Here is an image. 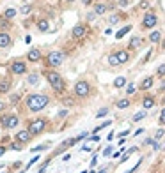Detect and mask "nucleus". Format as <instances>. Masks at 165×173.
Instances as JSON below:
<instances>
[{
    "label": "nucleus",
    "instance_id": "f257e3e1",
    "mask_svg": "<svg viewBox=\"0 0 165 173\" xmlns=\"http://www.w3.org/2000/svg\"><path fill=\"white\" fill-rule=\"evenodd\" d=\"M50 104V96L46 94H39V92H32L25 97V108L28 111H41Z\"/></svg>",
    "mask_w": 165,
    "mask_h": 173
},
{
    "label": "nucleus",
    "instance_id": "f03ea898",
    "mask_svg": "<svg viewBox=\"0 0 165 173\" xmlns=\"http://www.w3.org/2000/svg\"><path fill=\"white\" fill-rule=\"evenodd\" d=\"M43 74H45V78H46V81H48V85L55 90V92H59V94H62L64 90H66V79L60 76V73L59 71H53V69H45L43 71Z\"/></svg>",
    "mask_w": 165,
    "mask_h": 173
},
{
    "label": "nucleus",
    "instance_id": "7ed1b4c3",
    "mask_svg": "<svg viewBox=\"0 0 165 173\" xmlns=\"http://www.w3.org/2000/svg\"><path fill=\"white\" fill-rule=\"evenodd\" d=\"M48 127H50V120L46 117H36V118H32V120L27 122V131L32 136L43 134L45 131H48Z\"/></svg>",
    "mask_w": 165,
    "mask_h": 173
},
{
    "label": "nucleus",
    "instance_id": "20e7f679",
    "mask_svg": "<svg viewBox=\"0 0 165 173\" xmlns=\"http://www.w3.org/2000/svg\"><path fill=\"white\" fill-rule=\"evenodd\" d=\"M66 60V55L64 51H59V49H53V51H50L46 57H45V64L48 69H55V67H60L64 64Z\"/></svg>",
    "mask_w": 165,
    "mask_h": 173
},
{
    "label": "nucleus",
    "instance_id": "39448f33",
    "mask_svg": "<svg viewBox=\"0 0 165 173\" xmlns=\"http://www.w3.org/2000/svg\"><path fill=\"white\" fill-rule=\"evenodd\" d=\"M73 92H75V96L78 99H85V97L91 96L92 87H91V83H89L87 79H78L76 83H75V87H73Z\"/></svg>",
    "mask_w": 165,
    "mask_h": 173
},
{
    "label": "nucleus",
    "instance_id": "423d86ee",
    "mask_svg": "<svg viewBox=\"0 0 165 173\" xmlns=\"http://www.w3.org/2000/svg\"><path fill=\"white\" fill-rule=\"evenodd\" d=\"M9 73H11L13 76H23V74H27L28 73V65H27V62L25 60H22V58H16V60H13L11 64H9Z\"/></svg>",
    "mask_w": 165,
    "mask_h": 173
},
{
    "label": "nucleus",
    "instance_id": "0eeeda50",
    "mask_svg": "<svg viewBox=\"0 0 165 173\" xmlns=\"http://www.w3.org/2000/svg\"><path fill=\"white\" fill-rule=\"evenodd\" d=\"M0 126H2L4 129L11 131V129H16L20 126V117L14 115V113H5L0 117Z\"/></svg>",
    "mask_w": 165,
    "mask_h": 173
},
{
    "label": "nucleus",
    "instance_id": "6e6552de",
    "mask_svg": "<svg viewBox=\"0 0 165 173\" xmlns=\"http://www.w3.org/2000/svg\"><path fill=\"white\" fill-rule=\"evenodd\" d=\"M156 23H158V16H156V13H154V11H147L146 14H144V18H142V28L144 30L154 28V27H156Z\"/></svg>",
    "mask_w": 165,
    "mask_h": 173
},
{
    "label": "nucleus",
    "instance_id": "1a4fd4ad",
    "mask_svg": "<svg viewBox=\"0 0 165 173\" xmlns=\"http://www.w3.org/2000/svg\"><path fill=\"white\" fill-rule=\"evenodd\" d=\"M87 32H89V27L85 23H76L73 27V30H71V37L76 39V41H80V39H84L87 35Z\"/></svg>",
    "mask_w": 165,
    "mask_h": 173
},
{
    "label": "nucleus",
    "instance_id": "9d476101",
    "mask_svg": "<svg viewBox=\"0 0 165 173\" xmlns=\"http://www.w3.org/2000/svg\"><path fill=\"white\" fill-rule=\"evenodd\" d=\"M32 138L34 136L30 134L27 129H20V131H16V134H14V141L20 143V145H23V147L28 143V141H32Z\"/></svg>",
    "mask_w": 165,
    "mask_h": 173
},
{
    "label": "nucleus",
    "instance_id": "9b49d317",
    "mask_svg": "<svg viewBox=\"0 0 165 173\" xmlns=\"http://www.w3.org/2000/svg\"><path fill=\"white\" fill-rule=\"evenodd\" d=\"M27 60L30 64H37L43 60V53H41V49L39 48H30L28 51H27Z\"/></svg>",
    "mask_w": 165,
    "mask_h": 173
},
{
    "label": "nucleus",
    "instance_id": "f8f14e48",
    "mask_svg": "<svg viewBox=\"0 0 165 173\" xmlns=\"http://www.w3.org/2000/svg\"><path fill=\"white\" fill-rule=\"evenodd\" d=\"M140 104H142L144 110H147V111H149L151 108L156 106V97L151 96V94H144V97L140 99Z\"/></svg>",
    "mask_w": 165,
    "mask_h": 173
},
{
    "label": "nucleus",
    "instance_id": "ddd939ff",
    "mask_svg": "<svg viewBox=\"0 0 165 173\" xmlns=\"http://www.w3.org/2000/svg\"><path fill=\"white\" fill-rule=\"evenodd\" d=\"M154 87V76H146L142 81H140V85L137 87L140 92H149V90Z\"/></svg>",
    "mask_w": 165,
    "mask_h": 173
},
{
    "label": "nucleus",
    "instance_id": "4468645a",
    "mask_svg": "<svg viewBox=\"0 0 165 173\" xmlns=\"http://www.w3.org/2000/svg\"><path fill=\"white\" fill-rule=\"evenodd\" d=\"M13 44V37L9 32H0V48L2 49H7V48H11Z\"/></svg>",
    "mask_w": 165,
    "mask_h": 173
},
{
    "label": "nucleus",
    "instance_id": "2eb2a0df",
    "mask_svg": "<svg viewBox=\"0 0 165 173\" xmlns=\"http://www.w3.org/2000/svg\"><path fill=\"white\" fill-rule=\"evenodd\" d=\"M114 53H116V57L119 60V64H128L130 58H131V55H130L128 49H117V51H114Z\"/></svg>",
    "mask_w": 165,
    "mask_h": 173
},
{
    "label": "nucleus",
    "instance_id": "dca6fc26",
    "mask_svg": "<svg viewBox=\"0 0 165 173\" xmlns=\"http://www.w3.org/2000/svg\"><path fill=\"white\" fill-rule=\"evenodd\" d=\"M11 85H13V81L9 78H2V79H0V96L7 94L9 90H11Z\"/></svg>",
    "mask_w": 165,
    "mask_h": 173
},
{
    "label": "nucleus",
    "instance_id": "f3484780",
    "mask_svg": "<svg viewBox=\"0 0 165 173\" xmlns=\"http://www.w3.org/2000/svg\"><path fill=\"white\" fill-rule=\"evenodd\" d=\"M131 106V99L130 97H122V99H117L116 101V108L117 110H126Z\"/></svg>",
    "mask_w": 165,
    "mask_h": 173
},
{
    "label": "nucleus",
    "instance_id": "a211bd4d",
    "mask_svg": "<svg viewBox=\"0 0 165 173\" xmlns=\"http://www.w3.org/2000/svg\"><path fill=\"white\" fill-rule=\"evenodd\" d=\"M107 11H108V5L103 4V2H98V4H94V11L92 13H94L96 16H101V14H105Z\"/></svg>",
    "mask_w": 165,
    "mask_h": 173
},
{
    "label": "nucleus",
    "instance_id": "6ab92c4d",
    "mask_svg": "<svg viewBox=\"0 0 165 173\" xmlns=\"http://www.w3.org/2000/svg\"><path fill=\"white\" fill-rule=\"evenodd\" d=\"M162 41V32L160 30H153V32L149 34V43L151 44H158Z\"/></svg>",
    "mask_w": 165,
    "mask_h": 173
},
{
    "label": "nucleus",
    "instance_id": "aec40b11",
    "mask_svg": "<svg viewBox=\"0 0 165 173\" xmlns=\"http://www.w3.org/2000/svg\"><path fill=\"white\" fill-rule=\"evenodd\" d=\"M112 85H114L116 88H124V87L128 85V79H126L124 76H117V78L114 79V83H112Z\"/></svg>",
    "mask_w": 165,
    "mask_h": 173
},
{
    "label": "nucleus",
    "instance_id": "412c9836",
    "mask_svg": "<svg viewBox=\"0 0 165 173\" xmlns=\"http://www.w3.org/2000/svg\"><path fill=\"white\" fill-rule=\"evenodd\" d=\"M27 83H28L30 87H36V85L39 83V74H37V73H30V74L27 76Z\"/></svg>",
    "mask_w": 165,
    "mask_h": 173
},
{
    "label": "nucleus",
    "instance_id": "4be33fe9",
    "mask_svg": "<svg viewBox=\"0 0 165 173\" xmlns=\"http://www.w3.org/2000/svg\"><path fill=\"white\" fill-rule=\"evenodd\" d=\"M147 115H149L147 110H140V111H137V113L131 117V120H133V122H140V120H144V118H147Z\"/></svg>",
    "mask_w": 165,
    "mask_h": 173
},
{
    "label": "nucleus",
    "instance_id": "5701e85b",
    "mask_svg": "<svg viewBox=\"0 0 165 173\" xmlns=\"http://www.w3.org/2000/svg\"><path fill=\"white\" fill-rule=\"evenodd\" d=\"M16 14H18V11L14 7H7L2 16H4V19H13V18H16Z\"/></svg>",
    "mask_w": 165,
    "mask_h": 173
},
{
    "label": "nucleus",
    "instance_id": "b1692460",
    "mask_svg": "<svg viewBox=\"0 0 165 173\" xmlns=\"http://www.w3.org/2000/svg\"><path fill=\"white\" fill-rule=\"evenodd\" d=\"M37 30L39 32H48L50 30V21L48 19H39L37 21Z\"/></svg>",
    "mask_w": 165,
    "mask_h": 173
},
{
    "label": "nucleus",
    "instance_id": "393cba45",
    "mask_svg": "<svg viewBox=\"0 0 165 173\" xmlns=\"http://www.w3.org/2000/svg\"><path fill=\"white\" fill-rule=\"evenodd\" d=\"M131 25H126V27H122L121 30H117V32H116V39H122V37H124L128 32H131Z\"/></svg>",
    "mask_w": 165,
    "mask_h": 173
},
{
    "label": "nucleus",
    "instance_id": "a878e982",
    "mask_svg": "<svg viewBox=\"0 0 165 173\" xmlns=\"http://www.w3.org/2000/svg\"><path fill=\"white\" fill-rule=\"evenodd\" d=\"M140 44H142V39L140 37H131V41H130V49H137V48H140Z\"/></svg>",
    "mask_w": 165,
    "mask_h": 173
},
{
    "label": "nucleus",
    "instance_id": "bb28decb",
    "mask_svg": "<svg viewBox=\"0 0 165 173\" xmlns=\"http://www.w3.org/2000/svg\"><path fill=\"white\" fill-rule=\"evenodd\" d=\"M110 124H112V120H105V122H103V124H99V126H96L94 129H92V134H98V133H99L101 129H105V127H108Z\"/></svg>",
    "mask_w": 165,
    "mask_h": 173
},
{
    "label": "nucleus",
    "instance_id": "cd10ccee",
    "mask_svg": "<svg viewBox=\"0 0 165 173\" xmlns=\"http://www.w3.org/2000/svg\"><path fill=\"white\" fill-rule=\"evenodd\" d=\"M108 65H112V67L121 65V64H119V60H117V57H116V53H110V55H108Z\"/></svg>",
    "mask_w": 165,
    "mask_h": 173
},
{
    "label": "nucleus",
    "instance_id": "c85d7f7f",
    "mask_svg": "<svg viewBox=\"0 0 165 173\" xmlns=\"http://www.w3.org/2000/svg\"><path fill=\"white\" fill-rule=\"evenodd\" d=\"M121 18H122V16L117 14V13H116V14H112V16H108V25H117V23L121 21Z\"/></svg>",
    "mask_w": 165,
    "mask_h": 173
},
{
    "label": "nucleus",
    "instance_id": "c756f323",
    "mask_svg": "<svg viewBox=\"0 0 165 173\" xmlns=\"http://www.w3.org/2000/svg\"><path fill=\"white\" fill-rule=\"evenodd\" d=\"M51 147V143H41V145H37V147H32L30 150L32 152H41V150H48Z\"/></svg>",
    "mask_w": 165,
    "mask_h": 173
},
{
    "label": "nucleus",
    "instance_id": "7c9ffc66",
    "mask_svg": "<svg viewBox=\"0 0 165 173\" xmlns=\"http://www.w3.org/2000/svg\"><path fill=\"white\" fill-rule=\"evenodd\" d=\"M149 7H151V0H140V4H139L140 11H147Z\"/></svg>",
    "mask_w": 165,
    "mask_h": 173
},
{
    "label": "nucleus",
    "instance_id": "2f4dec72",
    "mask_svg": "<svg viewBox=\"0 0 165 173\" xmlns=\"http://www.w3.org/2000/svg\"><path fill=\"white\" fill-rule=\"evenodd\" d=\"M135 92H137L135 83H128V85H126V94H128V97H130V96H133Z\"/></svg>",
    "mask_w": 165,
    "mask_h": 173
},
{
    "label": "nucleus",
    "instance_id": "473e14b6",
    "mask_svg": "<svg viewBox=\"0 0 165 173\" xmlns=\"http://www.w3.org/2000/svg\"><path fill=\"white\" fill-rule=\"evenodd\" d=\"M163 136H165V127H160V129L156 131V133H154V140H156V141H160Z\"/></svg>",
    "mask_w": 165,
    "mask_h": 173
},
{
    "label": "nucleus",
    "instance_id": "72a5a7b5",
    "mask_svg": "<svg viewBox=\"0 0 165 173\" xmlns=\"http://www.w3.org/2000/svg\"><path fill=\"white\" fill-rule=\"evenodd\" d=\"M20 13L25 14V16H27V14H30V13H32V5H30V4H25L22 9H20Z\"/></svg>",
    "mask_w": 165,
    "mask_h": 173
},
{
    "label": "nucleus",
    "instance_id": "f704fd0d",
    "mask_svg": "<svg viewBox=\"0 0 165 173\" xmlns=\"http://www.w3.org/2000/svg\"><path fill=\"white\" fill-rule=\"evenodd\" d=\"M156 76L158 78H165V64H162V65H158V69H156Z\"/></svg>",
    "mask_w": 165,
    "mask_h": 173
},
{
    "label": "nucleus",
    "instance_id": "c9c22d12",
    "mask_svg": "<svg viewBox=\"0 0 165 173\" xmlns=\"http://www.w3.org/2000/svg\"><path fill=\"white\" fill-rule=\"evenodd\" d=\"M107 115H108V108H101V110H98L96 118H103V117H107Z\"/></svg>",
    "mask_w": 165,
    "mask_h": 173
},
{
    "label": "nucleus",
    "instance_id": "e433bc0d",
    "mask_svg": "<svg viewBox=\"0 0 165 173\" xmlns=\"http://www.w3.org/2000/svg\"><path fill=\"white\" fill-rule=\"evenodd\" d=\"M158 124L160 126H165V108L160 111V115H158Z\"/></svg>",
    "mask_w": 165,
    "mask_h": 173
},
{
    "label": "nucleus",
    "instance_id": "4c0bfd02",
    "mask_svg": "<svg viewBox=\"0 0 165 173\" xmlns=\"http://www.w3.org/2000/svg\"><path fill=\"white\" fill-rule=\"evenodd\" d=\"M39 159H41V156H34L32 159H30V161L27 162V170H30V166H32V164H36V162H37Z\"/></svg>",
    "mask_w": 165,
    "mask_h": 173
},
{
    "label": "nucleus",
    "instance_id": "58836bf2",
    "mask_svg": "<svg viewBox=\"0 0 165 173\" xmlns=\"http://www.w3.org/2000/svg\"><path fill=\"white\" fill-rule=\"evenodd\" d=\"M20 101H22V99H20V94H13V96H11V101H9V103H11V104H18Z\"/></svg>",
    "mask_w": 165,
    "mask_h": 173
},
{
    "label": "nucleus",
    "instance_id": "ea45409f",
    "mask_svg": "<svg viewBox=\"0 0 165 173\" xmlns=\"http://www.w3.org/2000/svg\"><path fill=\"white\" fill-rule=\"evenodd\" d=\"M112 150H114V148H112V145H108L105 150H103V156H105V157H112Z\"/></svg>",
    "mask_w": 165,
    "mask_h": 173
},
{
    "label": "nucleus",
    "instance_id": "a19ab883",
    "mask_svg": "<svg viewBox=\"0 0 165 173\" xmlns=\"http://www.w3.org/2000/svg\"><path fill=\"white\" fill-rule=\"evenodd\" d=\"M68 115H69V110H60L57 117H59V118H64V117H68Z\"/></svg>",
    "mask_w": 165,
    "mask_h": 173
},
{
    "label": "nucleus",
    "instance_id": "79ce46f5",
    "mask_svg": "<svg viewBox=\"0 0 165 173\" xmlns=\"http://www.w3.org/2000/svg\"><path fill=\"white\" fill-rule=\"evenodd\" d=\"M9 148H13V150H22L23 145H20V143H16V141H14V143H11V147H9Z\"/></svg>",
    "mask_w": 165,
    "mask_h": 173
},
{
    "label": "nucleus",
    "instance_id": "37998d69",
    "mask_svg": "<svg viewBox=\"0 0 165 173\" xmlns=\"http://www.w3.org/2000/svg\"><path fill=\"white\" fill-rule=\"evenodd\" d=\"M154 141H156V140H154V138H146V140H144V145H154Z\"/></svg>",
    "mask_w": 165,
    "mask_h": 173
},
{
    "label": "nucleus",
    "instance_id": "c03bdc74",
    "mask_svg": "<svg viewBox=\"0 0 165 173\" xmlns=\"http://www.w3.org/2000/svg\"><path fill=\"white\" fill-rule=\"evenodd\" d=\"M151 57H153V49H149V51H147V55L144 57V60H142V64H146V62H147V60H149Z\"/></svg>",
    "mask_w": 165,
    "mask_h": 173
},
{
    "label": "nucleus",
    "instance_id": "a18cd8bd",
    "mask_svg": "<svg viewBox=\"0 0 165 173\" xmlns=\"http://www.w3.org/2000/svg\"><path fill=\"white\" fill-rule=\"evenodd\" d=\"M117 4H119L121 7H126V5L130 4V0H117Z\"/></svg>",
    "mask_w": 165,
    "mask_h": 173
},
{
    "label": "nucleus",
    "instance_id": "49530a36",
    "mask_svg": "<svg viewBox=\"0 0 165 173\" xmlns=\"http://www.w3.org/2000/svg\"><path fill=\"white\" fill-rule=\"evenodd\" d=\"M162 148V143L160 141H154V145H153V150H160Z\"/></svg>",
    "mask_w": 165,
    "mask_h": 173
},
{
    "label": "nucleus",
    "instance_id": "de8ad7c7",
    "mask_svg": "<svg viewBox=\"0 0 165 173\" xmlns=\"http://www.w3.org/2000/svg\"><path fill=\"white\" fill-rule=\"evenodd\" d=\"M96 162H98V157L94 156V157L91 159V168H94V166H96Z\"/></svg>",
    "mask_w": 165,
    "mask_h": 173
},
{
    "label": "nucleus",
    "instance_id": "09e8293b",
    "mask_svg": "<svg viewBox=\"0 0 165 173\" xmlns=\"http://www.w3.org/2000/svg\"><path fill=\"white\" fill-rule=\"evenodd\" d=\"M94 18H96V14H94V13H89V14H87V21H92Z\"/></svg>",
    "mask_w": 165,
    "mask_h": 173
},
{
    "label": "nucleus",
    "instance_id": "8fccbe9b",
    "mask_svg": "<svg viewBox=\"0 0 165 173\" xmlns=\"http://www.w3.org/2000/svg\"><path fill=\"white\" fill-rule=\"evenodd\" d=\"M89 141H99V136H98V134H92V136L89 138Z\"/></svg>",
    "mask_w": 165,
    "mask_h": 173
},
{
    "label": "nucleus",
    "instance_id": "3c124183",
    "mask_svg": "<svg viewBox=\"0 0 165 173\" xmlns=\"http://www.w3.org/2000/svg\"><path fill=\"white\" fill-rule=\"evenodd\" d=\"M128 134H130V129H126V131H122V133H119L121 138H124V136H128Z\"/></svg>",
    "mask_w": 165,
    "mask_h": 173
},
{
    "label": "nucleus",
    "instance_id": "603ef678",
    "mask_svg": "<svg viewBox=\"0 0 165 173\" xmlns=\"http://www.w3.org/2000/svg\"><path fill=\"white\" fill-rule=\"evenodd\" d=\"M7 108V103H4V101H0V111H4Z\"/></svg>",
    "mask_w": 165,
    "mask_h": 173
},
{
    "label": "nucleus",
    "instance_id": "864d4df0",
    "mask_svg": "<svg viewBox=\"0 0 165 173\" xmlns=\"http://www.w3.org/2000/svg\"><path fill=\"white\" fill-rule=\"evenodd\" d=\"M5 150H7V148H5L4 145H0V157H2V156L5 154Z\"/></svg>",
    "mask_w": 165,
    "mask_h": 173
},
{
    "label": "nucleus",
    "instance_id": "5fc2aeb1",
    "mask_svg": "<svg viewBox=\"0 0 165 173\" xmlns=\"http://www.w3.org/2000/svg\"><path fill=\"white\" fill-rule=\"evenodd\" d=\"M69 159H71V154H64V156H62V161H64V162L69 161Z\"/></svg>",
    "mask_w": 165,
    "mask_h": 173
},
{
    "label": "nucleus",
    "instance_id": "6e6d98bb",
    "mask_svg": "<svg viewBox=\"0 0 165 173\" xmlns=\"http://www.w3.org/2000/svg\"><path fill=\"white\" fill-rule=\"evenodd\" d=\"M25 43L30 44V43H32V37H30V35H25Z\"/></svg>",
    "mask_w": 165,
    "mask_h": 173
},
{
    "label": "nucleus",
    "instance_id": "4d7b16f0",
    "mask_svg": "<svg viewBox=\"0 0 165 173\" xmlns=\"http://www.w3.org/2000/svg\"><path fill=\"white\" fill-rule=\"evenodd\" d=\"M160 48H162L163 51H165V39H162V41H160Z\"/></svg>",
    "mask_w": 165,
    "mask_h": 173
},
{
    "label": "nucleus",
    "instance_id": "13d9d810",
    "mask_svg": "<svg viewBox=\"0 0 165 173\" xmlns=\"http://www.w3.org/2000/svg\"><path fill=\"white\" fill-rule=\"evenodd\" d=\"M82 4H84V5H91L92 0H82Z\"/></svg>",
    "mask_w": 165,
    "mask_h": 173
},
{
    "label": "nucleus",
    "instance_id": "bf43d9fd",
    "mask_svg": "<svg viewBox=\"0 0 165 173\" xmlns=\"http://www.w3.org/2000/svg\"><path fill=\"white\" fill-rule=\"evenodd\" d=\"M98 173H108V168H99Z\"/></svg>",
    "mask_w": 165,
    "mask_h": 173
},
{
    "label": "nucleus",
    "instance_id": "052dcab7",
    "mask_svg": "<svg viewBox=\"0 0 165 173\" xmlns=\"http://www.w3.org/2000/svg\"><path fill=\"white\" fill-rule=\"evenodd\" d=\"M142 133H144V129H137V131H135V133H133V134L137 136V134H142Z\"/></svg>",
    "mask_w": 165,
    "mask_h": 173
},
{
    "label": "nucleus",
    "instance_id": "680f3d73",
    "mask_svg": "<svg viewBox=\"0 0 165 173\" xmlns=\"http://www.w3.org/2000/svg\"><path fill=\"white\" fill-rule=\"evenodd\" d=\"M162 104H163V106H165V96H163V97H162Z\"/></svg>",
    "mask_w": 165,
    "mask_h": 173
},
{
    "label": "nucleus",
    "instance_id": "e2e57ef3",
    "mask_svg": "<svg viewBox=\"0 0 165 173\" xmlns=\"http://www.w3.org/2000/svg\"><path fill=\"white\" fill-rule=\"evenodd\" d=\"M163 138H165V136H163ZM162 148L165 150V140H163V143H162Z\"/></svg>",
    "mask_w": 165,
    "mask_h": 173
},
{
    "label": "nucleus",
    "instance_id": "0e129e2a",
    "mask_svg": "<svg viewBox=\"0 0 165 173\" xmlns=\"http://www.w3.org/2000/svg\"><path fill=\"white\" fill-rule=\"evenodd\" d=\"M87 173H96V171H94V170H91V171H87Z\"/></svg>",
    "mask_w": 165,
    "mask_h": 173
},
{
    "label": "nucleus",
    "instance_id": "69168bd1",
    "mask_svg": "<svg viewBox=\"0 0 165 173\" xmlns=\"http://www.w3.org/2000/svg\"><path fill=\"white\" fill-rule=\"evenodd\" d=\"M20 173H25V170H22V171H20Z\"/></svg>",
    "mask_w": 165,
    "mask_h": 173
},
{
    "label": "nucleus",
    "instance_id": "338daca9",
    "mask_svg": "<svg viewBox=\"0 0 165 173\" xmlns=\"http://www.w3.org/2000/svg\"><path fill=\"white\" fill-rule=\"evenodd\" d=\"M23 2H30V0H23Z\"/></svg>",
    "mask_w": 165,
    "mask_h": 173
},
{
    "label": "nucleus",
    "instance_id": "774afa93",
    "mask_svg": "<svg viewBox=\"0 0 165 173\" xmlns=\"http://www.w3.org/2000/svg\"><path fill=\"white\" fill-rule=\"evenodd\" d=\"M0 79H2V78H0Z\"/></svg>",
    "mask_w": 165,
    "mask_h": 173
}]
</instances>
